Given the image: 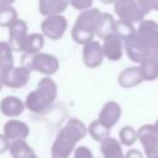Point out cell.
<instances>
[{"instance_id": "obj_1", "label": "cell", "mask_w": 158, "mask_h": 158, "mask_svg": "<svg viewBox=\"0 0 158 158\" xmlns=\"http://www.w3.org/2000/svg\"><path fill=\"white\" fill-rule=\"evenodd\" d=\"M88 133L86 126L78 118H70L63 128L57 133L56 139L51 147V156L53 158H67L69 157L77 146Z\"/></svg>"}, {"instance_id": "obj_2", "label": "cell", "mask_w": 158, "mask_h": 158, "mask_svg": "<svg viewBox=\"0 0 158 158\" xmlns=\"http://www.w3.org/2000/svg\"><path fill=\"white\" fill-rule=\"evenodd\" d=\"M57 99V84L51 77L44 75L37 83L35 90H32L25 100V106L33 114H42L47 111Z\"/></svg>"}, {"instance_id": "obj_3", "label": "cell", "mask_w": 158, "mask_h": 158, "mask_svg": "<svg viewBox=\"0 0 158 158\" xmlns=\"http://www.w3.org/2000/svg\"><path fill=\"white\" fill-rule=\"evenodd\" d=\"M100 14L101 11L96 7H90L80 11L70 32L72 38L75 43L83 46L94 40V37L96 36V27Z\"/></svg>"}, {"instance_id": "obj_4", "label": "cell", "mask_w": 158, "mask_h": 158, "mask_svg": "<svg viewBox=\"0 0 158 158\" xmlns=\"http://www.w3.org/2000/svg\"><path fill=\"white\" fill-rule=\"evenodd\" d=\"M23 59H28L27 64H25V65H27L30 69L36 70L43 75H47V77L53 75L59 69L58 58L51 53L37 52V53L31 54V56H23L22 60Z\"/></svg>"}, {"instance_id": "obj_5", "label": "cell", "mask_w": 158, "mask_h": 158, "mask_svg": "<svg viewBox=\"0 0 158 158\" xmlns=\"http://www.w3.org/2000/svg\"><path fill=\"white\" fill-rule=\"evenodd\" d=\"M133 36L149 52L158 53V23L156 21L141 20Z\"/></svg>"}, {"instance_id": "obj_6", "label": "cell", "mask_w": 158, "mask_h": 158, "mask_svg": "<svg viewBox=\"0 0 158 158\" xmlns=\"http://www.w3.org/2000/svg\"><path fill=\"white\" fill-rule=\"evenodd\" d=\"M68 27V21L62 14H54L44 16V20L41 22V33L53 41L60 40Z\"/></svg>"}, {"instance_id": "obj_7", "label": "cell", "mask_w": 158, "mask_h": 158, "mask_svg": "<svg viewBox=\"0 0 158 158\" xmlns=\"http://www.w3.org/2000/svg\"><path fill=\"white\" fill-rule=\"evenodd\" d=\"M137 139L141 142L144 156L148 158H158V133L154 125H143L137 130Z\"/></svg>"}, {"instance_id": "obj_8", "label": "cell", "mask_w": 158, "mask_h": 158, "mask_svg": "<svg viewBox=\"0 0 158 158\" xmlns=\"http://www.w3.org/2000/svg\"><path fill=\"white\" fill-rule=\"evenodd\" d=\"M114 11L118 19L130 21L132 23L139 22L144 19L137 0H116L114 2Z\"/></svg>"}, {"instance_id": "obj_9", "label": "cell", "mask_w": 158, "mask_h": 158, "mask_svg": "<svg viewBox=\"0 0 158 158\" xmlns=\"http://www.w3.org/2000/svg\"><path fill=\"white\" fill-rule=\"evenodd\" d=\"M30 75H31V69L22 64L19 67H12L9 69L6 73L2 74V84L7 88L12 89H21L26 86L30 81Z\"/></svg>"}, {"instance_id": "obj_10", "label": "cell", "mask_w": 158, "mask_h": 158, "mask_svg": "<svg viewBox=\"0 0 158 158\" xmlns=\"http://www.w3.org/2000/svg\"><path fill=\"white\" fill-rule=\"evenodd\" d=\"M9 44L14 52H23L26 38L28 35L27 23L23 20L16 19L9 27Z\"/></svg>"}, {"instance_id": "obj_11", "label": "cell", "mask_w": 158, "mask_h": 158, "mask_svg": "<svg viewBox=\"0 0 158 158\" xmlns=\"http://www.w3.org/2000/svg\"><path fill=\"white\" fill-rule=\"evenodd\" d=\"M102 52L104 57L107 58L109 60L117 62L122 58L123 54V40L115 32H111L106 35L102 38Z\"/></svg>"}, {"instance_id": "obj_12", "label": "cell", "mask_w": 158, "mask_h": 158, "mask_svg": "<svg viewBox=\"0 0 158 158\" xmlns=\"http://www.w3.org/2000/svg\"><path fill=\"white\" fill-rule=\"evenodd\" d=\"M83 62L88 68H96L101 65L104 60V52L101 43L99 41H89L88 43L83 44V52H81Z\"/></svg>"}, {"instance_id": "obj_13", "label": "cell", "mask_w": 158, "mask_h": 158, "mask_svg": "<svg viewBox=\"0 0 158 158\" xmlns=\"http://www.w3.org/2000/svg\"><path fill=\"white\" fill-rule=\"evenodd\" d=\"M121 114H122V110H121L120 104L117 101L111 100V101H107L104 104V106L101 107V110L99 112L98 120L101 121L109 128H111L118 122Z\"/></svg>"}, {"instance_id": "obj_14", "label": "cell", "mask_w": 158, "mask_h": 158, "mask_svg": "<svg viewBox=\"0 0 158 158\" xmlns=\"http://www.w3.org/2000/svg\"><path fill=\"white\" fill-rule=\"evenodd\" d=\"M123 47H125V51H126V54L127 57L135 62V63H141L144 58H147L148 56L153 54L152 52H149L142 43H139L135 36H131L126 40H123Z\"/></svg>"}, {"instance_id": "obj_15", "label": "cell", "mask_w": 158, "mask_h": 158, "mask_svg": "<svg viewBox=\"0 0 158 158\" xmlns=\"http://www.w3.org/2000/svg\"><path fill=\"white\" fill-rule=\"evenodd\" d=\"M2 133L10 139H17V138H27L30 135V127L23 121L11 118L5 122L2 127Z\"/></svg>"}, {"instance_id": "obj_16", "label": "cell", "mask_w": 158, "mask_h": 158, "mask_svg": "<svg viewBox=\"0 0 158 158\" xmlns=\"http://www.w3.org/2000/svg\"><path fill=\"white\" fill-rule=\"evenodd\" d=\"M25 102L14 95L5 96L0 101V112L6 117H17L25 110Z\"/></svg>"}, {"instance_id": "obj_17", "label": "cell", "mask_w": 158, "mask_h": 158, "mask_svg": "<svg viewBox=\"0 0 158 158\" xmlns=\"http://www.w3.org/2000/svg\"><path fill=\"white\" fill-rule=\"evenodd\" d=\"M117 80H118V85L121 88L130 89V88H133V86L141 84L143 81V78H142L139 67L135 65V67H128V68L123 69L118 74Z\"/></svg>"}, {"instance_id": "obj_18", "label": "cell", "mask_w": 158, "mask_h": 158, "mask_svg": "<svg viewBox=\"0 0 158 158\" xmlns=\"http://www.w3.org/2000/svg\"><path fill=\"white\" fill-rule=\"evenodd\" d=\"M139 70L143 78V81H153L158 79V56L153 53L144 58L139 63Z\"/></svg>"}, {"instance_id": "obj_19", "label": "cell", "mask_w": 158, "mask_h": 158, "mask_svg": "<svg viewBox=\"0 0 158 158\" xmlns=\"http://www.w3.org/2000/svg\"><path fill=\"white\" fill-rule=\"evenodd\" d=\"M100 153L105 158H122V144L118 139L107 136L100 141Z\"/></svg>"}, {"instance_id": "obj_20", "label": "cell", "mask_w": 158, "mask_h": 158, "mask_svg": "<svg viewBox=\"0 0 158 158\" xmlns=\"http://www.w3.org/2000/svg\"><path fill=\"white\" fill-rule=\"evenodd\" d=\"M9 152L15 158H36V153L26 142V138H17L10 141Z\"/></svg>"}, {"instance_id": "obj_21", "label": "cell", "mask_w": 158, "mask_h": 158, "mask_svg": "<svg viewBox=\"0 0 158 158\" xmlns=\"http://www.w3.org/2000/svg\"><path fill=\"white\" fill-rule=\"evenodd\" d=\"M68 6V0H38V10L43 16L62 14Z\"/></svg>"}, {"instance_id": "obj_22", "label": "cell", "mask_w": 158, "mask_h": 158, "mask_svg": "<svg viewBox=\"0 0 158 158\" xmlns=\"http://www.w3.org/2000/svg\"><path fill=\"white\" fill-rule=\"evenodd\" d=\"M14 51L9 42L0 41V70H1V78L2 74L6 73L9 69L14 67Z\"/></svg>"}, {"instance_id": "obj_23", "label": "cell", "mask_w": 158, "mask_h": 158, "mask_svg": "<svg viewBox=\"0 0 158 158\" xmlns=\"http://www.w3.org/2000/svg\"><path fill=\"white\" fill-rule=\"evenodd\" d=\"M44 46V36L42 33H28L25 43L23 56H31L37 52H41Z\"/></svg>"}, {"instance_id": "obj_24", "label": "cell", "mask_w": 158, "mask_h": 158, "mask_svg": "<svg viewBox=\"0 0 158 158\" xmlns=\"http://www.w3.org/2000/svg\"><path fill=\"white\" fill-rule=\"evenodd\" d=\"M114 23H115V20L111 14L101 12L99 17L98 27H96V36L102 40L106 35L114 32Z\"/></svg>"}, {"instance_id": "obj_25", "label": "cell", "mask_w": 158, "mask_h": 158, "mask_svg": "<svg viewBox=\"0 0 158 158\" xmlns=\"http://www.w3.org/2000/svg\"><path fill=\"white\" fill-rule=\"evenodd\" d=\"M86 130H88V133H89L95 141H99V142H100L102 138L110 136V131H111V128H109L107 126H105V125H104L101 121H99V120H95V121L90 122V125H89V127H86Z\"/></svg>"}, {"instance_id": "obj_26", "label": "cell", "mask_w": 158, "mask_h": 158, "mask_svg": "<svg viewBox=\"0 0 158 158\" xmlns=\"http://www.w3.org/2000/svg\"><path fill=\"white\" fill-rule=\"evenodd\" d=\"M135 23L130 22V21H126V20H122V19H118L115 21L114 23V32L117 33L122 40H126L131 36L135 35Z\"/></svg>"}, {"instance_id": "obj_27", "label": "cell", "mask_w": 158, "mask_h": 158, "mask_svg": "<svg viewBox=\"0 0 158 158\" xmlns=\"http://www.w3.org/2000/svg\"><path fill=\"white\" fill-rule=\"evenodd\" d=\"M118 138H120L118 141L121 142V144L130 147L138 141L137 139V131L132 126H123L118 132Z\"/></svg>"}, {"instance_id": "obj_28", "label": "cell", "mask_w": 158, "mask_h": 158, "mask_svg": "<svg viewBox=\"0 0 158 158\" xmlns=\"http://www.w3.org/2000/svg\"><path fill=\"white\" fill-rule=\"evenodd\" d=\"M17 19V11L12 6L0 9V27H9Z\"/></svg>"}, {"instance_id": "obj_29", "label": "cell", "mask_w": 158, "mask_h": 158, "mask_svg": "<svg viewBox=\"0 0 158 158\" xmlns=\"http://www.w3.org/2000/svg\"><path fill=\"white\" fill-rule=\"evenodd\" d=\"M144 16L151 11H158V0H137Z\"/></svg>"}, {"instance_id": "obj_30", "label": "cell", "mask_w": 158, "mask_h": 158, "mask_svg": "<svg viewBox=\"0 0 158 158\" xmlns=\"http://www.w3.org/2000/svg\"><path fill=\"white\" fill-rule=\"evenodd\" d=\"M68 4L79 11L93 7V0H68Z\"/></svg>"}, {"instance_id": "obj_31", "label": "cell", "mask_w": 158, "mask_h": 158, "mask_svg": "<svg viewBox=\"0 0 158 158\" xmlns=\"http://www.w3.org/2000/svg\"><path fill=\"white\" fill-rule=\"evenodd\" d=\"M74 157L75 158H91L93 157V152L85 147V146H80V147H77L75 151H74Z\"/></svg>"}, {"instance_id": "obj_32", "label": "cell", "mask_w": 158, "mask_h": 158, "mask_svg": "<svg viewBox=\"0 0 158 158\" xmlns=\"http://www.w3.org/2000/svg\"><path fill=\"white\" fill-rule=\"evenodd\" d=\"M9 146H10V139L4 133H0V154L9 151Z\"/></svg>"}, {"instance_id": "obj_33", "label": "cell", "mask_w": 158, "mask_h": 158, "mask_svg": "<svg viewBox=\"0 0 158 158\" xmlns=\"http://www.w3.org/2000/svg\"><path fill=\"white\" fill-rule=\"evenodd\" d=\"M126 157L127 158H132V157H142V153L141 152H138V151H132V149H130L127 153H126Z\"/></svg>"}, {"instance_id": "obj_34", "label": "cell", "mask_w": 158, "mask_h": 158, "mask_svg": "<svg viewBox=\"0 0 158 158\" xmlns=\"http://www.w3.org/2000/svg\"><path fill=\"white\" fill-rule=\"evenodd\" d=\"M16 0H0V9L6 7V6H11Z\"/></svg>"}, {"instance_id": "obj_35", "label": "cell", "mask_w": 158, "mask_h": 158, "mask_svg": "<svg viewBox=\"0 0 158 158\" xmlns=\"http://www.w3.org/2000/svg\"><path fill=\"white\" fill-rule=\"evenodd\" d=\"M102 4H106V5H110V4H114L116 0H100Z\"/></svg>"}, {"instance_id": "obj_36", "label": "cell", "mask_w": 158, "mask_h": 158, "mask_svg": "<svg viewBox=\"0 0 158 158\" xmlns=\"http://www.w3.org/2000/svg\"><path fill=\"white\" fill-rule=\"evenodd\" d=\"M2 86H4V84H2V78H1V70H0V90L2 89Z\"/></svg>"}, {"instance_id": "obj_37", "label": "cell", "mask_w": 158, "mask_h": 158, "mask_svg": "<svg viewBox=\"0 0 158 158\" xmlns=\"http://www.w3.org/2000/svg\"><path fill=\"white\" fill-rule=\"evenodd\" d=\"M154 128H156V131H157V133H158V120H157L156 123H154Z\"/></svg>"}, {"instance_id": "obj_38", "label": "cell", "mask_w": 158, "mask_h": 158, "mask_svg": "<svg viewBox=\"0 0 158 158\" xmlns=\"http://www.w3.org/2000/svg\"><path fill=\"white\" fill-rule=\"evenodd\" d=\"M157 56H158V53H157Z\"/></svg>"}]
</instances>
